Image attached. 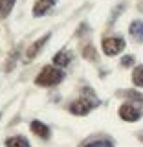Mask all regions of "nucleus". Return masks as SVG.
Listing matches in <instances>:
<instances>
[{"label": "nucleus", "instance_id": "nucleus-1", "mask_svg": "<svg viewBox=\"0 0 143 147\" xmlns=\"http://www.w3.org/2000/svg\"><path fill=\"white\" fill-rule=\"evenodd\" d=\"M99 105V99L95 98V94L90 88H83V96L79 99H75L70 105V112L75 116H86L92 109H95Z\"/></svg>", "mask_w": 143, "mask_h": 147}, {"label": "nucleus", "instance_id": "nucleus-2", "mask_svg": "<svg viewBox=\"0 0 143 147\" xmlns=\"http://www.w3.org/2000/svg\"><path fill=\"white\" fill-rule=\"evenodd\" d=\"M64 79V72L59 70L57 66H46L40 70V74L37 76L35 83L40 86H53V85H59Z\"/></svg>", "mask_w": 143, "mask_h": 147}, {"label": "nucleus", "instance_id": "nucleus-3", "mask_svg": "<svg viewBox=\"0 0 143 147\" xmlns=\"http://www.w3.org/2000/svg\"><path fill=\"white\" fill-rule=\"evenodd\" d=\"M125 48V40L121 37H107L103 39V52L107 55H117Z\"/></svg>", "mask_w": 143, "mask_h": 147}, {"label": "nucleus", "instance_id": "nucleus-4", "mask_svg": "<svg viewBox=\"0 0 143 147\" xmlns=\"http://www.w3.org/2000/svg\"><path fill=\"white\" fill-rule=\"evenodd\" d=\"M119 116H121V119H125V121H136V119L141 118V110L136 109L134 105L127 103V105L119 107Z\"/></svg>", "mask_w": 143, "mask_h": 147}, {"label": "nucleus", "instance_id": "nucleus-5", "mask_svg": "<svg viewBox=\"0 0 143 147\" xmlns=\"http://www.w3.org/2000/svg\"><path fill=\"white\" fill-rule=\"evenodd\" d=\"M50 37H52V33H46L44 37H40L39 40H35V42L31 44L30 48H28V52H26V63H28V61H31L33 57H37V53H39L40 50H42V46L50 40Z\"/></svg>", "mask_w": 143, "mask_h": 147}, {"label": "nucleus", "instance_id": "nucleus-6", "mask_svg": "<svg viewBox=\"0 0 143 147\" xmlns=\"http://www.w3.org/2000/svg\"><path fill=\"white\" fill-rule=\"evenodd\" d=\"M55 4H57V0H37L35 6H33V15L35 17H42L46 13L52 9Z\"/></svg>", "mask_w": 143, "mask_h": 147}, {"label": "nucleus", "instance_id": "nucleus-7", "mask_svg": "<svg viewBox=\"0 0 143 147\" xmlns=\"http://www.w3.org/2000/svg\"><path fill=\"white\" fill-rule=\"evenodd\" d=\"M30 129L33 134H37L39 138H50V127L44 125L42 121H39V119H33V121L30 123Z\"/></svg>", "mask_w": 143, "mask_h": 147}, {"label": "nucleus", "instance_id": "nucleus-8", "mask_svg": "<svg viewBox=\"0 0 143 147\" xmlns=\"http://www.w3.org/2000/svg\"><path fill=\"white\" fill-rule=\"evenodd\" d=\"M128 33L136 42H143V22L141 20H134L128 28Z\"/></svg>", "mask_w": 143, "mask_h": 147}, {"label": "nucleus", "instance_id": "nucleus-9", "mask_svg": "<svg viewBox=\"0 0 143 147\" xmlns=\"http://www.w3.org/2000/svg\"><path fill=\"white\" fill-rule=\"evenodd\" d=\"M72 61V53L68 52V50H61L59 53H55V57H53V64L55 66H68Z\"/></svg>", "mask_w": 143, "mask_h": 147}, {"label": "nucleus", "instance_id": "nucleus-10", "mask_svg": "<svg viewBox=\"0 0 143 147\" xmlns=\"http://www.w3.org/2000/svg\"><path fill=\"white\" fill-rule=\"evenodd\" d=\"M6 147H30V142L22 136H13V138H7Z\"/></svg>", "mask_w": 143, "mask_h": 147}, {"label": "nucleus", "instance_id": "nucleus-11", "mask_svg": "<svg viewBox=\"0 0 143 147\" xmlns=\"http://www.w3.org/2000/svg\"><path fill=\"white\" fill-rule=\"evenodd\" d=\"M13 6H15V0H0V18H6L11 13Z\"/></svg>", "mask_w": 143, "mask_h": 147}, {"label": "nucleus", "instance_id": "nucleus-12", "mask_svg": "<svg viewBox=\"0 0 143 147\" xmlns=\"http://www.w3.org/2000/svg\"><path fill=\"white\" fill-rule=\"evenodd\" d=\"M83 55H85L88 61H97V53H95V50H94V46H92V44L83 46Z\"/></svg>", "mask_w": 143, "mask_h": 147}, {"label": "nucleus", "instance_id": "nucleus-13", "mask_svg": "<svg viewBox=\"0 0 143 147\" xmlns=\"http://www.w3.org/2000/svg\"><path fill=\"white\" fill-rule=\"evenodd\" d=\"M112 140H107V138H99V140H94L90 144H86L85 147H112Z\"/></svg>", "mask_w": 143, "mask_h": 147}, {"label": "nucleus", "instance_id": "nucleus-14", "mask_svg": "<svg viewBox=\"0 0 143 147\" xmlns=\"http://www.w3.org/2000/svg\"><path fill=\"white\" fill-rule=\"evenodd\" d=\"M132 81L136 86H143V66H138L132 74Z\"/></svg>", "mask_w": 143, "mask_h": 147}, {"label": "nucleus", "instance_id": "nucleus-15", "mask_svg": "<svg viewBox=\"0 0 143 147\" xmlns=\"http://www.w3.org/2000/svg\"><path fill=\"white\" fill-rule=\"evenodd\" d=\"M119 96H125V98H130V99H134V101L143 103V96L140 94V92H134V90H123V92H119Z\"/></svg>", "mask_w": 143, "mask_h": 147}, {"label": "nucleus", "instance_id": "nucleus-16", "mask_svg": "<svg viewBox=\"0 0 143 147\" xmlns=\"http://www.w3.org/2000/svg\"><path fill=\"white\" fill-rule=\"evenodd\" d=\"M17 55H18V50H13L11 57H9V63H7V66H6V72H11L13 70V66H15V63H17Z\"/></svg>", "mask_w": 143, "mask_h": 147}, {"label": "nucleus", "instance_id": "nucleus-17", "mask_svg": "<svg viewBox=\"0 0 143 147\" xmlns=\"http://www.w3.org/2000/svg\"><path fill=\"white\" fill-rule=\"evenodd\" d=\"M121 64H123V66H132V64H134V57H132V55L123 57V59H121Z\"/></svg>", "mask_w": 143, "mask_h": 147}, {"label": "nucleus", "instance_id": "nucleus-18", "mask_svg": "<svg viewBox=\"0 0 143 147\" xmlns=\"http://www.w3.org/2000/svg\"><path fill=\"white\" fill-rule=\"evenodd\" d=\"M138 138H140V140L143 142V131H140V132H138Z\"/></svg>", "mask_w": 143, "mask_h": 147}]
</instances>
